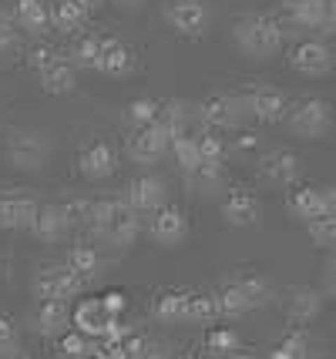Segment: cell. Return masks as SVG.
<instances>
[{"mask_svg": "<svg viewBox=\"0 0 336 359\" xmlns=\"http://www.w3.org/2000/svg\"><path fill=\"white\" fill-rule=\"evenodd\" d=\"M101 47H105V37L101 34H78L74 37V47H71V57H74V71L78 67H91L98 71V64H101Z\"/></svg>", "mask_w": 336, "mask_h": 359, "instance_id": "cell-31", "label": "cell"}, {"mask_svg": "<svg viewBox=\"0 0 336 359\" xmlns=\"http://www.w3.org/2000/svg\"><path fill=\"white\" fill-rule=\"evenodd\" d=\"M286 125L300 135V138L316 141L323 138L330 125H333V111H330V101L323 97H300L296 104L286 108Z\"/></svg>", "mask_w": 336, "mask_h": 359, "instance_id": "cell-4", "label": "cell"}, {"mask_svg": "<svg viewBox=\"0 0 336 359\" xmlns=\"http://www.w3.org/2000/svg\"><path fill=\"white\" fill-rule=\"evenodd\" d=\"M289 20L300 27V31H316L323 37H330L336 27V11H333V0H303Z\"/></svg>", "mask_w": 336, "mask_h": 359, "instance_id": "cell-14", "label": "cell"}, {"mask_svg": "<svg viewBox=\"0 0 336 359\" xmlns=\"http://www.w3.org/2000/svg\"><path fill=\"white\" fill-rule=\"evenodd\" d=\"M91 232L101 235L114 249H131L135 238L142 232V219L131 212L121 198H95V212H91Z\"/></svg>", "mask_w": 336, "mask_h": 359, "instance_id": "cell-2", "label": "cell"}, {"mask_svg": "<svg viewBox=\"0 0 336 359\" xmlns=\"http://www.w3.org/2000/svg\"><path fill=\"white\" fill-rule=\"evenodd\" d=\"M138 359H172L168 356V353H165V349H161L159 343H152V339H148V343H145V349H142V356Z\"/></svg>", "mask_w": 336, "mask_h": 359, "instance_id": "cell-48", "label": "cell"}, {"mask_svg": "<svg viewBox=\"0 0 336 359\" xmlns=\"http://www.w3.org/2000/svg\"><path fill=\"white\" fill-rule=\"evenodd\" d=\"M185 306H189V292L185 289H165V292H159L152 313H155L159 323L172 326V323H185Z\"/></svg>", "mask_w": 336, "mask_h": 359, "instance_id": "cell-29", "label": "cell"}, {"mask_svg": "<svg viewBox=\"0 0 336 359\" xmlns=\"http://www.w3.org/2000/svg\"><path fill=\"white\" fill-rule=\"evenodd\" d=\"M17 37H20V34H17L14 17L0 11V54H4V50H11V47H17Z\"/></svg>", "mask_w": 336, "mask_h": 359, "instance_id": "cell-45", "label": "cell"}, {"mask_svg": "<svg viewBox=\"0 0 336 359\" xmlns=\"http://www.w3.org/2000/svg\"><path fill=\"white\" fill-rule=\"evenodd\" d=\"M236 104H239V111H246L249 118H256V121H266V125H272V121H283L286 118V94L279 91V88H269V84H256V88H246V91L236 97Z\"/></svg>", "mask_w": 336, "mask_h": 359, "instance_id": "cell-6", "label": "cell"}, {"mask_svg": "<svg viewBox=\"0 0 336 359\" xmlns=\"http://www.w3.org/2000/svg\"><path fill=\"white\" fill-rule=\"evenodd\" d=\"M306 359H326V356H306Z\"/></svg>", "mask_w": 336, "mask_h": 359, "instance_id": "cell-57", "label": "cell"}, {"mask_svg": "<svg viewBox=\"0 0 336 359\" xmlns=\"http://www.w3.org/2000/svg\"><path fill=\"white\" fill-rule=\"evenodd\" d=\"M58 61H65V57H61V50H58V47H51V44H37L31 54H27V64H31L37 74H41V71H48V67H54Z\"/></svg>", "mask_w": 336, "mask_h": 359, "instance_id": "cell-44", "label": "cell"}, {"mask_svg": "<svg viewBox=\"0 0 336 359\" xmlns=\"http://www.w3.org/2000/svg\"><path fill=\"white\" fill-rule=\"evenodd\" d=\"M78 165H81V175H84V178L101 182V178L114 175V168H118V151H114V144H108V141H91V144L81 148Z\"/></svg>", "mask_w": 336, "mask_h": 359, "instance_id": "cell-15", "label": "cell"}, {"mask_svg": "<svg viewBox=\"0 0 336 359\" xmlns=\"http://www.w3.org/2000/svg\"><path fill=\"white\" fill-rule=\"evenodd\" d=\"M0 359H34V356H24V353H11V356H0Z\"/></svg>", "mask_w": 336, "mask_h": 359, "instance_id": "cell-54", "label": "cell"}, {"mask_svg": "<svg viewBox=\"0 0 336 359\" xmlns=\"http://www.w3.org/2000/svg\"><path fill=\"white\" fill-rule=\"evenodd\" d=\"M125 151L138 165H159L161 158L168 155V138L155 125H135L125 138Z\"/></svg>", "mask_w": 336, "mask_h": 359, "instance_id": "cell-10", "label": "cell"}, {"mask_svg": "<svg viewBox=\"0 0 336 359\" xmlns=\"http://www.w3.org/2000/svg\"><path fill=\"white\" fill-rule=\"evenodd\" d=\"M155 128L168 141L178 138V135H189V104L185 101H159Z\"/></svg>", "mask_w": 336, "mask_h": 359, "instance_id": "cell-22", "label": "cell"}, {"mask_svg": "<svg viewBox=\"0 0 336 359\" xmlns=\"http://www.w3.org/2000/svg\"><path fill=\"white\" fill-rule=\"evenodd\" d=\"M118 7H125V11H135V7H142V0H114Z\"/></svg>", "mask_w": 336, "mask_h": 359, "instance_id": "cell-52", "label": "cell"}, {"mask_svg": "<svg viewBox=\"0 0 336 359\" xmlns=\"http://www.w3.org/2000/svg\"><path fill=\"white\" fill-rule=\"evenodd\" d=\"M212 359H253L246 349H232V353H222V356H212Z\"/></svg>", "mask_w": 336, "mask_h": 359, "instance_id": "cell-50", "label": "cell"}, {"mask_svg": "<svg viewBox=\"0 0 336 359\" xmlns=\"http://www.w3.org/2000/svg\"><path fill=\"white\" fill-rule=\"evenodd\" d=\"M91 212H95V198H88V195H71L61 202V215H65L67 229H91Z\"/></svg>", "mask_w": 336, "mask_h": 359, "instance_id": "cell-34", "label": "cell"}, {"mask_svg": "<svg viewBox=\"0 0 336 359\" xmlns=\"http://www.w3.org/2000/svg\"><path fill=\"white\" fill-rule=\"evenodd\" d=\"M7 158H11V165L20 168V172H37V168L48 165L51 144L41 131L17 128V131H11V138H7Z\"/></svg>", "mask_w": 336, "mask_h": 359, "instance_id": "cell-5", "label": "cell"}, {"mask_svg": "<svg viewBox=\"0 0 336 359\" xmlns=\"http://www.w3.org/2000/svg\"><path fill=\"white\" fill-rule=\"evenodd\" d=\"M101 302V309H105V316H118V313H125V306H128V296L125 292H108L105 299H98Z\"/></svg>", "mask_w": 336, "mask_h": 359, "instance_id": "cell-46", "label": "cell"}, {"mask_svg": "<svg viewBox=\"0 0 336 359\" xmlns=\"http://www.w3.org/2000/svg\"><path fill=\"white\" fill-rule=\"evenodd\" d=\"M185 182L195 195H215L225 185V168L215 161H199L192 172H185Z\"/></svg>", "mask_w": 336, "mask_h": 359, "instance_id": "cell-27", "label": "cell"}, {"mask_svg": "<svg viewBox=\"0 0 336 359\" xmlns=\"http://www.w3.org/2000/svg\"><path fill=\"white\" fill-rule=\"evenodd\" d=\"M168 151L175 155V165L182 168V172H192L195 165L202 161L199 158V148H195V138L192 135H178V138L168 141Z\"/></svg>", "mask_w": 336, "mask_h": 359, "instance_id": "cell-38", "label": "cell"}, {"mask_svg": "<svg viewBox=\"0 0 336 359\" xmlns=\"http://www.w3.org/2000/svg\"><path fill=\"white\" fill-rule=\"evenodd\" d=\"M65 269H71L78 279H95L101 276V255L95 252V245H71L65 255Z\"/></svg>", "mask_w": 336, "mask_h": 359, "instance_id": "cell-30", "label": "cell"}, {"mask_svg": "<svg viewBox=\"0 0 336 359\" xmlns=\"http://www.w3.org/2000/svg\"><path fill=\"white\" fill-rule=\"evenodd\" d=\"M105 319H108V316H105V309H101V302H98V299H88V302H81L78 309L71 313V323L78 326L81 336H91V332H95V336H101V329H105Z\"/></svg>", "mask_w": 336, "mask_h": 359, "instance_id": "cell-33", "label": "cell"}, {"mask_svg": "<svg viewBox=\"0 0 336 359\" xmlns=\"http://www.w3.org/2000/svg\"><path fill=\"white\" fill-rule=\"evenodd\" d=\"M306 232H309V238H313L320 249H333V242H336V215L309 219L306 222Z\"/></svg>", "mask_w": 336, "mask_h": 359, "instance_id": "cell-40", "label": "cell"}, {"mask_svg": "<svg viewBox=\"0 0 336 359\" xmlns=\"http://www.w3.org/2000/svg\"><path fill=\"white\" fill-rule=\"evenodd\" d=\"M283 37H286L283 20L272 14H246L232 24V41L253 61H269L272 54L283 47Z\"/></svg>", "mask_w": 336, "mask_h": 359, "instance_id": "cell-1", "label": "cell"}, {"mask_svg": "<svg viewBox=\"0 0 336 359\" xmlns=\"http://www.w3.org/2000/svg\"><path fill=\"white\" fill-rule=\"evenodd\" d=\"M31 232L37 235L41 242H61L67 235V222H65V215H61V205H37Z\"/></svg>", "mask_w": 336, "mask_h": 359, "instance_id": "cell-24", "label": "cell"}, {"mask_svg": "<svg viewBox=\"0 0 336 359\" xmlns=\"http://www.w3.org/2000/svg\"><path fill=\"white\" fill-rule=\"evenodd\" d=\"M84 359H105V356H101V353H88V356H84Z\"/></svg>", "mask_w": 336, "mask_h": 359, "instance_id": "cell-55", "label": "cell"}, {"mask_svg": "<svg viewBox=\"0 0 336 359\" xmlns=\"http://www.w3.org/2000/svg\"><path fill=\"white\" fill-rule=\"evenodd\" d=\"M232 285L242 292V299L249 302V309H262V306H269L272 302V285L266 276H259V272H239Z\"/></svg>", "mask_w": 336, "mask_h": 359, "instance_id": "cell-26", "label": "cell"}, {"mask_svg": "<svg viewBox=\"0 0 336 359\" xmlns=\"http://www.w3.org/2000/svg\"><path fill=\"white\" fill-rule=\"evenodd\" d=\"M84 292V279H78L71 269H44L34 276V296L41 302H71Z\"/></svg>", "mask_w": 336, "mask_h": 359, "instance_id": "cell-8", "label": "cell"}, {"mask_svg": "<svg viewBox=\"0 0 336 359\" xmlns=\"http://www.w3.org/2000/svg\"><path fill=\"white\" fill-rule=\"evenodd\" d=\"M17 339H20V329H17L14 316L0 313V356H11V353H17Z\"/></svg>", "mask_w": 336, "mask_h": 359, "instance_id": "cell-43", "label": "cell"}, {"mask_svg": "<svg viewBox=\"0 0 336 359\" xmlns=\"http://www.w3.org/2000/svg\"><path fill=\"white\" fill-rule=\"evenodd\" d=\"M71 326V306L67 302H41L34 313V329L41 336H61Z\"/></svg>", "mask_w": 336, "mask_h": 359, "instance_id": "cell-23", "label": "cell"}, {"mask_svg": "<svg viewBox=\"0 0 336 359\" xmlns=\"http://www.w3.org/2000/svg\"><path fill=\"white\" fill-rule=\"evenodd\" d=\"M155 114H159V97H135L128 104L131 125H155Z\"/></svg>", "mask_w": 336, "mask_h": 359, "instance_id": "cell-42", "label": "cell"}, {"mask_svg": "<svg viewBox=\"0 0 336 359\" xmlns=\"http://www.w3.org/2000/svg\"><path fill=\"white\" fill-rule=\"evenodd\" d=\"M222 219L236 229H246L259 219V198L249 191V188H232L222 202Z\"/></svg>", "mask_w": 336, "mask_h": 359, "instance_id": "cell-19", "label": "cell"}, {"mask_svg": "<svg viewBox=\"0 0 336 359\" xmlns=\"http://www.w3.org/2000/svg\"><path fill=\"white\" fill-rule=\"evenodd\" d=\"M289 67L303 78H326L333 71V50L320 37H306L289 47Z\"/></svg>", "mask_w": 336, "mask_h": 359, "instance_id": "cell-7", "label": "cell"}, {"mask_svg": "<svg viewBox=\"0 0 336 359\" xmlns=\"http://www.w3.org/2000/svg\"><path fill=\"white\" fill-rule=\"evenodd\" d=\"M161 198H165V185H161L159 175H138V178H131L128 182L121 202L128 205L131 212L142 219V215H152V212L159 208Z\"/></svg>", "mask_w": 336, "mask_h": 359, "instance_id": "cell-12", "label": "cell"}, {"mask_svg": "<svg viewBox=\"0 0 336 359\" xmlns=\"http://www.w3.org/2000/svg\"><path fill=\"white\" fill-rule=\"evenodd\" d=\"M300 4H303V0H279V7H283V11H286V14H293V11H296V7H300Z\"/></svg>", "mask_w": 336, "mask_h": 359, "instance_id": "cell-51", "label": "cell"}, {"mask_svg": "<svg viewBox=\"0 0 336 359\" xmlns=\"http://www.w3.org/2000/svg\"><path fill=\"white\" fill-rule=\"evenodd\" d=\"M48 17H51V27H54V31H61V34H78L81 24L88 20V14L81 11L74 0H51Z\"/></svg>", "mask_w": 336, "mask_h": 359, "instance_id": "cell-28", "label": "cell"}, {"mask_svg": "<svg viewBox=\"0 0 336 359\" xmlns=\"http://www.w3.org/2000/svg\"><path fill=\"white\" fill-rule=\"evenodd\" d=\"M256 144H259L256 131H239V135H236V148H239V151H253Z\"/></svg>", "mask_w": 336, "mask_h": 359, "instance_id": "cell-47", "label": "cell"}, {"mask_svg": "<svg viewBox=\"0 0 336 359\" xmlns=\"http://www.w3.org/2000/svg\"><path fill=\"white\" fill-rule=\"evenodd\" d=\"M74 4H78L84 14H95V11H101V7H105V0H74Z\"/></svg>", "mask_w": 336, "mask_h": 359, "instance_id": "cell-49", "label": "cell"}, {"mask_svg": "<svg viewBox=\"0 0 336 359\" xmlns=\"http://www.w3.org/2000/svg\"><path fill=\"white\" fill-rule=\"evenodd\" d=\"M259 175L269 185H293L296 175H300V158L286 151V148H276V151L259 158Z\"/></svg>", "mask_w": 336, "mask_h": 359, "instance_id": "cell-17", "label": "cell"}, {"mask_svg": "<svg viewBox=\"0 0 336 359\" xmlns=\"http://www.w3.org/2000/svg\"><path fill=\"white\" fill-rule=\"evenodd\" d=\"M37 215V198L24 191H7L0 195V232H17V229H31Z\"/></svg>", "mask_w": 336, "mask_h": 359, "instance_id": "cell-13", "label": "cell"}, {"mask_svg": "<svg viewBox=\"0 0 336 359\" xmlns=\"http://www.w3.org/2000/svg\"><path fill=\"white\" fill-rule=\"evenodd\" d=\"M161 17L185 41H202L212 27V7L206 0H161Z\"/></svg>", "mask_w": 336, "mask_h": 359, "instance_id": "cell-3", "label": "cell"}, {"mask_svg": "<svg viewBox=\"0 0 336 359\" xmlns=\"http://www.w3.org/2000/svg\"><path fill=\"white\" fill-rule=\"evenodd\" d=\"M0 279H4V259H0Z\"/></svg>", "mask_w": 336, "mask_h": 359, "instance_id": "cell-56", "label": "cell"}, {"mask_svg": "<svg viewBox=\"0 0 336 359\" xmlns=\"http://www.w3.org/2000/svg\"><path fill=\"white\" fill-rule=\"evenodd\" d=\"M148 235L159 242L161 249H175L185 242L189 235V219L178 205H159L152 215H148Z\"/></svg>", "mask_w": 336, "mask_h": 359, "instance_id": "cell-9", "label": "cell"}, {"mask_svg": "<svg viewBox=\"0 0 336 359\" xmlns=\"http://www.w3.org/2000/svg\"><path fill=\"white\" fill-rule=\"evenodd\" d=\"M172 359H199V356H195V353H189V349H185V353H175V356H172Z\"/></svg>", "mask_w": 336, "mask_h": 359, "instance_id": "cell-53", "label": "cell"}, {"mask_svg": "<svg viewBox=\"0 0 336 359\" xmlns=\"http://www.w3.org/2000/svg\"><path fill=\"white\" fill-rule=\"evenodd\" d=\"M323 292L320 289H309V285H293L286 292V313L293 323H300V326H306V323H313L316 316L323 313Z\"/></svg>", "mask_w": 336, "mask_h": 359, "instance_id": "cell-18", "label": "cell"}, {"mask_svg": "<svg viewBox=\"0 0 336 359\" xmlns=\"http://www.w3.org/2000/svg\"><path fill=\"white\" fill-rule=\"evenodd\" d=\"M306 356H309V339H306L303 329H293L289 336H283L269 349V359H306Z\"/></svg>", "mask_w": 336, "mask_h": 359, "instance_id": "cell-37", "label": "cell"}, {"mask_svg": "<svg viewBox=\"0 0 336 359\" xmlns=\"http://www.w3.org/2000/svg\"><path fill=\"white\" fill-rule=\"evenodd\" d=\"M98 71L108 74V78H128L131 71H135V50L128 44H121L118 37H105Z\"/></svg>", "mask_w": 336, "mask_h": 359, "instance_id": "cell-20", "label": "cell"}, {"mask_svg": "<svg viewBox=\"0 0 336 359\" xmlns=\"http://www.w3.org/2000/svg\"><path fill=\"white\" fill-rule=\"evenodd\" d=\"M212 302H215V316L219 319H239V316L249 313V302L242 299V292L232 282H225L219 292H212Z\"/></svg>", "mask_w": 336, "mask_h": 359, "instance_id": "cell-32", "label": "cell"}, {"mask_svg": "<svg viewBox=\"0 0 336 359\" xmlns=\"http://www.w3.org/2000/svg\"><path fill=\"white\" fill-rule=\"evenodd\" d=\"M14 24L17 31H27L34 37H41L51 27L48 0H14Z\"/></svg>", "mask_w": 336, "mask_h": 359, "instance_id": "cell-21", "label": "cell"}, {"mask_svg": "<svg viewBox=\"0 0 336 359\" xmlns=\"http://www.w3.org/2000/svg\"><path fill=\"white\" fill-rule=\"evenodd\" d=\"M37 78H41V91L54 94V97H67V94L78 88V71H74L67 61H58L54 67L41 71Z\"/></svg>", "mask_w": 336, "mask_h": 359, "instance_id": "cell-25", "label": "cell"}, {"mask_svg": "<svg viewBox=\"0 0 336 359\" xmlns=\"http://www.w3.org/2000/svg\"><path fill=\"white\" fill-rule=\"evenodd\" d=\"M195 111H199V121H202V128L222 131V128L236 125L239 104H236V97H229V94H208V97Z\"/></svg>", "mask_w": 336, "mask_h": 359, "instance_id": "cell-16", "label": "cell"}, {"mask_svg": "<svg viewBox=\"0 0 336 359\" xmlns=\"http://www.w3.org/2000/svg\"><path fill=\"white\" fill-rule=\"evenodd\" d=\"M91 353V346H88V336H81L78 329H67L58 336V356L61 359H84Z\"/></svg>", "mask_w": 336, "mask_h": 359, "instance_id": "cell-39", "label": "cell"}, {"mask_svg": "<svg viewBox=\"0 0 336 359\" xmlns=\"http://www.w3.org/2000/svg\"><path fill=\"white\" fill-rule=\"evenodd\" d=\"M219 316H215V302L212 292H189V306H185V323L195 326H212Z\"/></svg>", "mask_w": 336, "mask_h": 359, "instance_id": "cell-36", "label": "cell"}, {"mask_svg": "<svg viewBox=\"0 0 336 359\" xmlns=\"http://www.w3.org/2000/svg\"><path fill=\"white\" fill-rule=\"evenodd\" d=\"M206 346H208V353H212V356H222V353L242 349V346H239V336H236V329H229V326L212 329V332L206 336Z\"/></svg>", "mask_w": 336, "mask_h": 359, "instance_id": "cell-41", "label": "cell"}, {"mask_svg": "<svg viewBox=\"0 0 336 359\" xmlns=\"http://www.w3.org/2000/svg\"><path fill=\"white\" fill-rule=\"evenodd\" d=\"M289 212L303 222L320 219V215H336V195L333 188H309L300 185L289 191Z\"/></svg>", "mask_w": 336, "mask_h": 359, "instance_id": "cell-11", "label": "cell"}, {"mask_svg": "<svg viewBox=\"0 0 336 359\" xmlns=\"http://www.w3.org/2000/svg\"><path fill=\"white\" fill-rule=\"evenodd\" d=\"M195 148H199V158L202 161H215V165H222L225 161V151H229V144L219 131H212V128H202V131H195Z\"/></svg>", "mask_w": 336, "mask_h": 359, "instance_id": "cell-35", "label": "cell"}]
</instances>
